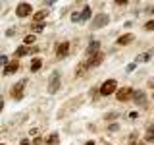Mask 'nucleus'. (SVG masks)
Listing matches in <instances>:
<instances>
[{"label":"nucleus","mask_w":154,"mask_h":145,"mask_svg":"<svg viewBox=\"0 0 154 145\" xmlns=\"http://www.w3.org/2000/svg\"><path fill=\"white\" fill-rule=\"evenodd\" d=\"M31 12H33V8H31V4H27V2H21V4L16 8V14H17L19 18H27Z\"/></svg>","instance_id":"obj_4"},{"label":"nucleus","mask_w":154,"mask_h":145,"mask_svg":"<svg viewBox=\"0 0 154 145\" xmlns=\"http://www.w3.org/2000/svg\"><path fill=\"white\" fill-rule=\"evenodd\" d=\"M41 66H42L41 58H35V60L31 62V72H37V70H41Z\"/></svg>","instance_id":"obj_16"},{"label":"nucleus","mask_w":154,"mask_h":145,"mask_svg":"<svg viewBox=\"0 0 154 145\" xmlns=\"http://www.w3.org/2000/svg\"><path fill=\"white\" fill-rule=\"evenodd\" d=\"M19 145H31V141H29V139H23V141L19 143Z\"/></svg>","instance_id":"obj_31"},{"label":"nucleus","mask_w":154,"mask_h":145,"mask_svg":"<svg viewBox=\"0 0 154 145\" xmlns=\"http://www.w3.org/2000/svg\"><path fill=\"white\" fill-rule=\"evenodd\" d=\"M0 145H4V143H0Z\"/></svg>","instance_id":"obj_34"},{"label":"nucleus","mask_w":154,"mask_h":145,"mask_svg":"<svg viewBox=\"0 0 154 145\" xmlns=\"http://www.w3.org/2000/svg\"><path fill=\"white\" fill-rule=\"evenodd\" d=\"M71 21H79V14H77V12L71 14Z\"/></svg>","instance_id":"obj_25"},{"label":"nucleus","mask_w":154,"mask_h":145,"mask_svg":"<svg viewBox=\"0 0 154 145\" xmlns=\"http://www.w3.org/2000/svg\"><path fill=\"white\" fill-rule=\"evenodd\" d=\"M25 54H31V48H27V47L16 48V56H25Z\"/></svg>","instance_id":"obj_15"},{"label":"nucleus","mask_w":154,"mask_h":145,"mask_svg":"<svg viewBox=\"0 0 154 145\" xmlns=\"http://www.w3.org/2000/svg\"><path fill=\"white\" fill-rule=\"evenodd\" d=\"M131 95H133V89H131V87H123V89H119L118 93H116L118 101H127Z\"/></svg>","instance_id":"obj_7"},{"label":"nucleus","mask_w":154,"mask_h":145,"mask_svg":"<svg viewBox=\"0 0 154 145\" xmlns=\"http://www.w3.org/2000/svg\"><path fill=\"white\" fill-rule=\"evenodd\" d=\"M116 89H118L116 79H106L104 83H102V87H100L98 93H100V95H112V93H116Z\"/></svg>","instance_id":"obj_1"},{"label":"nucleus","mask_w":154,"mask_h":145,"mask_svg":"<svg viewBox=\"0 0 154 145\" xmlns=\"http://www.w3.org/2000/svg\"><path fill=\"white\" fill-rule=\"evenodd\" d=\"M133 145H144V143H133Z\"/></svg>","instance_id":"obj_33"},{"label":"nucleus","mask_w":154,"mask_h":145,"mask_svg":"<svg viewBox=\"0 0 154 145\" xmlns=\"http://www.w3.org/2000/svg\"><path fill=\"white\" fill-rule=\"evenodd\" d=\"M46 10H41V12H37L35 14V16H33V19H35V23H41L42 21V19H46Z\"/></svg>","instance_id":"obj_14"},{"label":"nucleus","mask_w":154,"mask_h":145,"mask_svg":"<svg viewBox=\"0 0 154 145\" xmlns=\"http://www.w3.org/2000/svg\"><path fill=\"white\" fill-rule=\"evenodd\" d=\"M17 68H19L17 60H14V62H8V64H6V68H4V76H12V74H16V72H17Z\"/></svg>","instance_id":"obj_8"},{"label":"nucleus","mask_w":154,"mask_h":145,"mask_svg":"<svg viewBox=\"0 0 154 145\" xmlns=\"http://www.w3.org/2000/svg\"><path fill=\"white\" fill-rule=\"evenodd\" d=\"M67 52H69V43H62V45H58L56 48V54L60 56V58H64Z\"/></svg>","instance_id":"obj_9"},{"label":"nucleus","mask_w":154,"mask_h":145,"mask_svg":"<svg viewBox=\"0 0 154 145\" xmlns=\"http://www.w3.org/2000/svg\"><path fill=\"white\" fill-rule=\"evenodd\" d=\"M108 21H110L108 14H98V16L93 18V29H100V27L108 25Z\"/></svg>","instance_id":"obj_3"},{"label":"nucleus","mask_w":154,"mask_h":145,"mask_svg":"<svg viewBox=\"0 0 154 145\" xmlns=\"http://www.w3.org/2000/svg\"><path fill=\"white\" fill-rule=\"evenodd\" d=\"M2 108H4V99H2V95H0V112H2Z\"/></svg>","instance_id":"obj_30"},{"label":"nucleus","mask_w":154,"mask_h":145,"mask_svg":"<svg viewBox=\"0 0 154 145\" xmlns=\"http://www.w3.org/2000/svg\"><path fill=\"white\" fill-rule=\"evenodd\" d=\"M135 41V35L133 33H125V35H122L118 39V45H129V43Z\"/></svg>","instance_id":"obj_11"},{"label":"nucleus","mask_w":154,"mask_h":145,"mask_svg":"<svg viewBox=\"0 0 154 145\" xmlns=\"http://www.w3.org/2000/svg\"><path fill=\"white\" fill-rule=\"evenodd\" d=\"M137 60H141V62H148V60H150V52H144V54H141V56L137 58Z\"/></svg>","instance_id":"obj_20"},{"label":"nucleus","mask_w":154,"mask_h":145,"mask_svg":"<svg viewBox=\"0 0 154 145\" xmlns=\"http://www.w3.org/2000/svg\"><path fill=\"white\" fill-rule=\"evenodd\" d=\"M25 83H27V81H25V79H21L17 85H14V87H12V97H14V99H17V101H19V99L23 97V87H25Z\"/></svg>","instance_id":"obj_5"},{"label":"nucleus","mask_w":154,"mask_h":145,"mask_svg":"<svg viewBox=\"0 0 154 145\" xmlns=\"http://www.w3.org/2000/svg\"><path fill=\"white\" fill-rule=\"evenodd\" d=\"M102 60H104V54H102V52H96V54H93L85 64H87V68H94V66H98Z\"/></svg>","instance_id":"obj_6"},{"label":"nucleus","mask_w":154,"mask_h":145,"mask_svg":"<svg viewBox=\"0 0 154 145\" xmlns=\"http://www.w3.org/2000/svg\"><path fill=\"white\" fill-rule=\"evenodd\" d=\"M42 29H45V25H42V23H35V25H33V31H35V33H41Z\"/></svg>","instance_id":"obj_21"},{"label":"nucleus","mask_w":154,"mask_h":145,"mask_svg":"<svg viewBox=\"0 0 154 145\" xmlns=\"http://www.w3.org/2000/svg\"><path fill=\"white\" fill-rule=\"evenodd\" d=\"M23 43L31 47V43H35V35H27V37H25V41H23Z\"/></svg>","instance_id":"obj_22"},{"label":"nucleus","mask_w":154,"mask_h":145,"mask_svg":"<svg viewBox=\"0 0 154 145\" xmlns=\"http://www.w3.org/2000/svg\"><path fill=\"white\" fill-rule=\"evenodd\" d=\"M85 72H87V64L83 62V64L77 66V76H85Z\"/></svg>","instance_id":"obj_18"},{"label":"nucleus","mask_w":154,"mask_h":145,"mask_svg":"<svg viewBox=\"0 0 154 145\" xmlns=\"http://www.w3.org/2000/svg\"><path fill=\"white\" fill-rule=\"evenodd\" d=\"M133 99H135V103L137 105H146V97H144L143 91H133Z\"/></svg>","instance_id":"obj_10"},{"label":"nucleus","mask_w":154,"mask_h":145,"mask_svg":"<svg viewBox=\"0 0 154 145\" xmlns=\"http://www.w3.org/2000/svg\"><path fill=\"white\" fill-rule=\"evenodd\" d=\"M58 141H60V137H58V134H52L50 137L46 139V145H58Z\"/></svg>","instance_id":"obj_17"},{"label":"nucleus","mask_w":154,"mask_h":145,"mask_svg":"<svg viewBox=\"0 0 154 145\" xmlns=\"http://www.w3.org/2000/svg\"><path fill=\"white\" fill-rule=\"evenodd\" d=\"M6 35H8V37H12V35H16V29H8V31H6Z\"/></svg>","instance_id":"obj_28"},{"label":"nucleus","mask_w":154,"mask_h":145,"mask_svg":"<svg viewBox=\"0 0 154 145\" xmlns=\"http://www.w3.org/2000/svg\"><path fill=\"white\" fill-rule=\"evenodd\" d=\"M144 29H146V31H152V29H154V21H148L146 25H144Z\"/></svg>","instance_id":"obj_23"},{"label":"nucleus","mask_w":154,"mask_h":145,"mask_svg":"<svg viewBox=\"0 0 154 145\" xmlns=\"http://www.w3.org/2000/svg\"><path fill=\"white\" fill-rule=\"evenodd\" d=\"M116 116H118V112H110L108 116H106V120H112V118H116Z\"/></svg>","instance_id":"obj_27"},{"label":"nucleus","mask_w":154,"mask_h":145,"mask_svg":"<svg viewBox=\"0 0 154 145\" xmlns=\"http://www.w3.org/2000/svg\"><path fill=\"white\" fill-rule=\"evenodd\" d=\"M131 143H137V134H131Z\"/></svg>","instance_id":"obj_29"},{"label":"nucleus","mask_w":154,"mask_h":145,"mask_svg":"<svg viewBox=\"0 0 154 145\" xmlns=\"http://www.w3.org/2000/svg\"><path fill=\"white\" fill-rule=\"evenodd\" d=\"M102 145H106V143H102Z\"/></svg>","instance_id":"obj_35"},{"label":"nucleus","mask_w":154,"mask_h":145,"mask_svg":"<svg viewBox=\"0 0 154 145\" xmlns=\"http://www.w3.org/2000/svg\"><path fill=\"white\" fill-rule=\"evenodd\" d=\"M98 47H100V43L98 41H91V45L87 47V54H96V52H98Z\"/></svg>","instance_id":"obj_12"},{"label":"nucleus","mask_w":154,"mask_h":145,"mask_svg":"<svg viewBox=\"0 0 154 145\" xmlns=\"http://www.w3.org/2000/svg\"><path fill=\"white\" fill-rule=\"evenodd\" d=\"M85 145H94V141H87V143H85Z\"/></svg>","instance_id":"obj_32"},{"label":"nucleus","mask_w":154,"mask_h":145,"mask_svg":"<svg viewBox=\"0 0 154 145\" xmlns=\"http://www.w3.org/2000/svg\"><path fill=\"white\" fill-rule=\"evenodd\" d=\"M118 128H119L118 124H110V126H108V130H110V132H116V130H118Z\"/></svg>","instance_id":"obj_26"},{"label":"nucleus","mask_w":154,"mask_h":145,"mask_svg":"<svg viewBox=\"0 0 154 145\" xmlns=\"http://www.w3.org/2000/svg\"><path fill=\"white\" fill-rule=\"evenodd\" d=\"M0 64L6 66V64H8V56H0Z\"/></svg>","instance_id":"obj_24"},{"label":"nucleus","mask_w":154,"mask_h":145,"mask_svg":"<svg viewBox=\"0 0 154 145\" xmlns=\"http://www.w3.org/2000/svg\"><path fill=\"white\" fill-rule=\"evenodd\" d=\"M144 139H146V141H152V139H154V132H152V126H150V128H148V132H146V135H144Z\"/></svg>","instance_id":"obj_19"},{"label":"nucleus","mask_w":154,"mask_h":145,"mask_svg":"<svg viewBox=\"0 0 154 145\" xmlns=\"http://www.w3.org/2000/svg\"><path fill=\"white\" fill-rule=\"evenodd\" d=\"M89 18H91V8H89V6H85V8H83V12L79 14V21H87Z\"/></svg>","instance_id":"obj_13"},{"label":"nucleus","mask_w":154,"mask_h":145,"mask_svg":"<svg viewBox=\"0 0 154 145\" xmlns=\"http://www.w3.org/2000/svg\"><path fill=\"white\" fill-rule=\"evenodd\" d=\"M58 89H60V74H58V72H52V76H50V83H48V93L54 95Z\"/></svg>","instance_id":"obj_2"}]
</instances>
